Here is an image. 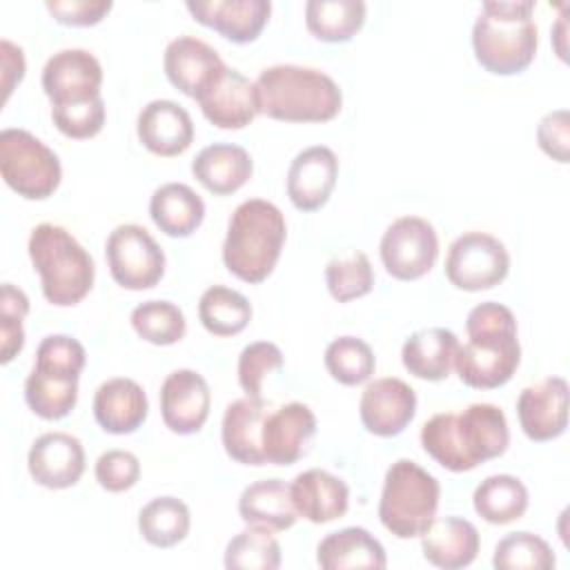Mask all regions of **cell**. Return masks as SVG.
Listing matches in <instances>:
<instances>
[{"instance_id": "1", "label": "cell", "mask_w": 570, "mask_h": 570, "mask_svg": "<svg viewBox=\"0 0 570 570\" xmlns=\"http://www.w3.org/2000/svg\"><path fill=\"white\" fill-rule=\"evenodd\" d=\"M510 430L501 407L472 403L463 412H441L421 428L423 450L450 472H470L508 450Z\"/></svg>"}, {"instance_id": "2", "label": "cell", "mask_w": 570, "mask_h": 570, "mask_svg": "<svg viewBox=\"0 0 570 570\" xmlns=\"http://www.w3.org/2000/svg\"><path fill=\"white\" fill-rule=\"evenodd\" d=\"M468 343L459 345L454 370L474 390L505 385L521 363L517 318L510 307L485 301L470 309L465 318Z\"/></svg>"}, {"instance_id": "3", "label": "cell", "mask_w": 570, "mask_h": 570, "mask_svg": "<svg viewBox=\"0 0 570 570\" xmlns=\"http://www.w3.org/2000/svg\"><path fill=\"white\" fill-rule=\"evenodd\" d=\"M258 111L283 122H327L343 107L341 87L314 67L272 65L256 82Z\"/></svg>"}, {"instance_id": "4", "label": "cell", "mask_w": 570, "mask_h": 570, "mask_svg": "<svg viewBox=\"0 0 570 570\" xmlns=\"http://www.w3.org/2000/svg\"><path fill=\"white\" fill-rule=\"evenodd\" d=\"M532 0H485L472 27L476 62L497 76L521 73L539 47Z\"/></svg>"}, {"instance_id": "5", "label": "cell", "mask_w": 570, "mask_h": 570, "mask_svg": "<svg viewBox=\"0 0 570 570\" xmlns=\"http://www.w3.org/2000/svg\"><path fill=\"white\" fill-rule=\"evenodd\" d=\"M285 236V216L274 203L263 198L243 200L227 223L223 263L236 278L261 283L274 272Z\"/></svg>"}, {"instance_id": "6", "label": "cell", "mask_w": 570, "mask_h": 570, "mask_svg": "<svg viewBox=\"0 0 570 570\" xmlns=\"http://www.w3.org/2000/svg\"><path fill=\"white\" fill-rule=\"evenodd\" d=\"M29 258L40 274L42 296L58 307L78 305L94 287L96 265L76 236L53 223H40L29 234Z\"/></svg>"}, {"instance_id": "7", "label": "cell", "mask_w": 570, "mask_h": 570, "mask_svg": "<svg viewBox=\"0 0 570 570\" xmlns=\"http://www.w3.org/2000/svg\"><path fill=\"white\" fill-rule=\"evenodd\" d=\"M439 499V481L419 463L399 459L385 472L379 519L396 539H414L434 521Z\"/></svg>"}, {"instance_id": "8", "label": "cell", "mask_w": 570, "mask_h": 570, "mask_svg": "<svg viewBox=\"0 0 570 570\" xmlns=\"http://www.w3.org/2000/svg\"><path fill=\"white\" fill-rule=\"evenodd\" d=\"M0 174L27 200L49 198L62 178L58 154L27 129L0 131Z\"/></svg>"}, {"instance_id": "9", "label": "cell", "mask_w": 570, "mask_h": 570, "mask_svg": "<svg viewBox=\"0 0 570 570\" xmlns=\"http://www.w3.org/2000/svg\"><path fill=\"white\" fill-rule=\"evenodd\" d=\"M105 256L111 278L125 289L156 287L165 274L163 247L136 223H122L109 232Z\"/></svg>"}, {"instance_id": "10", "label": "cell", "mask_w": 570, "mask_h": 570, "mask_svg": "<svg viewBox=\"0 0 570 570\" xmlns=\"http://www.w3.org/2000/svg\"><path fill=\"white\" fill-rule=\"evenodd\" d=\"M508 272L510 254L505 245L492 234L465 232L448 247L445 276L456 289H492L505 281Z\"/></svg>"}, {"instance_id": "11", "label": "cell", "mask_w": 570, "mask_h": 570, "mask_svg": "<svg viewBox=\"0 0 570 570\" xmlns=\"http://www.w3.org/2000/svg\"><path fill=\"white\" fill-rule=\"evenodd\" d=\"M381 261L385 272L399 281L425 276L439 256V236L430 220L421 216H401L383 232Z\"/></svg>"}, {"instance_id": "12", "label": "cell", "mask_w": 570, "mask_h": 570, "mask_svg": "<svg viewBox=\"0 0 570 570\" xmlns=\"http://www.w3.org/2000/svg\"><path fill=\"white\" fill-rule=\"evenodd\" d=\"M102 67L87 49H60L42 67V89L51 107H69L100 98Z\"/></svg>"}, {"instance_id": "13", "label": "cell", "mask_w": 570, "mask_h": 570, "mask_svg": "<svg viewBox=\"0 0 570 570\" xmlns=\"http://www.w3.org/2000/svg\"><path fill=\"white\" fill-rule=\"evenodd\" d=\"M358 414L363 428L374 436L401 434L416 414V392L396 376H383L361 394Z\"/></svg>"}, {"instance_id": "14", "label": "cell", "mask_w": 570, "mask_h": 570, "mask_svg": "<svg viewBox=\"0 0 570 570\" xmlns=\"http://www.w3.org/2000/svg\"><path fill=\"white\" fill-rule=\"evenodd\" d=\"M212 407V392L196 370H174L160 385V414L174 434H196Z\"/></svg>"}, {"instance_id": "15", "label": "cell", "mask_w": 570, "mask_h": 570, "mask_svg": "<svg viewBox=\"0 0 570 570\" xmlns=\"http://www.w3.org/2000/svg\"><path fill=\"white\" fill-rule=\"evenodd\" d=\"M517 416L523 434L532 441H552L568 428V381L548 376L521 390Z\"/></svg>"}, {"instance_id": "16", "label": "cell", "mask_w": 570, "mask_h": 570, "mask_svg": "<svg viewBox=\"0 0 570 570\" xmlns=\"http://www.w3.org/2000/svg\"><path fill=\"white\" fill-rule=\"evenodd\" d=\"M31 479L49 490H65L80 481L85 472V450L80 439L67 432L40 434L27 454Z\"/></svg>"}, {"instance_id": "17", "label": "cell", "mask_w": 570, "mask_h": 570, "mask_svg": "<svg viewBox=\"0 0 570 570\" xmlns=\"http://www.w3.org/2000/svg\"><path fill=\"white\" fill-rule=\"evenodd\" d=\"M163 67L167 80L194 100L227 69L218 51L194 36L174 38L165 49Z\"/></svg>"}, {"instance_id": "18", "label": "cell", "mask_w": 570, "mask_h": 570, "mask_svg": "<svg viewBox=\"0 0 570 570\" xmlns=\"http://www.w3.org/2000/svg\"><path fill=\"white\" fill-rule=\"evenodd\" d=\"M185 7L196 22L236 45L254 42L272 13L269 0H187Z\"/></svg>"}, {"instance_id": "19", "label": "cell", "mask_w": 570, "mask_h": 570, "mask_svg": "<svg viewBox=\"0 0 570 570\" xmlns=\"http://www.w3.org/2000/svg\"><path fill=\"white\" fill-rule=\"evenodd\" d=\"M314 434H316V416L301 401H289L267 412L263 423V434H261L265 461L272 465L296 463L303 456L305 445Z\"/></svg>"}, {"instance_id": "20", "label": "cell", "mask_w": 570, "mask_h": 570, "mask_svg": "<svg viewBox=\"0 0 570 570\" xmlns=\"http://www.w3.org/2000/svg\"><path fill=\"white\" fill-rule=\"evenodd\" d=\"M338 178V158L325 145L298 151L287 169V196L301 212H316L327 200Z\"/></svg>"}, {"instance_id": "21", "label": "cell", "mask_w": 570, "mask_h": 570, "mask_svg": "<svg viewBox=\"0 0 570 570\" xmlns=\"http://www.w3.org/2000/svg\"><path fill=\"white\" fill-rule=\"evenodd\" d=\"M196 102L203 116L218 129H243L261 114L254 82L232 67H227Z\"/></svg>"}, {"instance_id": "22", "label": "cell", "mask_w": 570, "mask_h": 570, "mask_svg": "<svg viewBox=\"0 0 570 570\" xmlns=\"http://www.w3.org/2000/svg\"><path fill=\"white\" fill-rule=\"evenodd\" d=\"M136 134L147 151L169 158L187 151L194 142V120L183 105L158 98L140 109Z\"/></svg>"}, {"instance_id": "23", "label": "cell", "mask_w": 570, "mask_h": 570, "mask_svg": "<svg viewBox=\"0 0 570 570\" xmlns=\"http://www.w3.org/2000/svg\"><path fill=\"white\" fill-rule=\"evenodd\" d=\"M269 412V403L263 396H243L225 407L220 439L229 459L243 465H265L261 445L263 423Z\"/></svg>"}, {"instance_id": "24", "label": "cell", "mask_w": 570, "mask_h": 570, "mask_svg": "<svg viewBox=\"0 0 570 570\" xmlns=\"http://www.w3.org/2000/svg\"><path fill=\"white\" fill-rule=\"evenodd\" d=\"M289 492L298 517L307 519L309 523H330L334 519H341L350 508L347 483L341 476L321 468L296 474Z\"/></svg>"}, {"instance_id": "25", "label": "cell", "mask_w": 570, "mask_h": 570, "mask_svg": "<svg viewBox=\"0 0 570 570\" xmlns=\"http://www.w3.org/2000/svg\"><path fill=\"white\" fill-rule=\"evenodd\" d=\"M147 394L140 383L116 376L98 385L94 394V416L109 434H131L147 419Z\"/></svg>"}, {"instance_id": "26", "label": "cell", "mask_w": 570, "mask_h": 570, "mask_svg": "<svg viewBox=\"0 0 570 570\" xmlns=\"http://www.w3.org/2000/svg\"><path fill=\"white\" fill-rule=\"evenodd\" d=\"M479 548V530L463 517H434V521L421 534V550L425 561L443 570H459L470 566L476 559Z\"/></svg>"}, {"instance_id": "27", "label": "cell", "mask_w": 570, "mask_h": 570, "mask_svg": "<svg viewBox=\"0 0 570 570\" xmlns=\"http://www.w3.org/2000/svg\"><path fill=\"white\" fill-rule=\"evenodd\" d=\"M194 178L216 196L238 191L254 174L249 151L232 142H214L203 147L191 160Z\"/></svg>"}, {"instance_id": "28", "label": "cell", "mask_w": 570, "mask_h": 570, "mask_svg": "<svg viewBox=\"0 0 570 570\" xmlns=\"http://www.w3.org/2000/svg\"><path fill=\"white\" fill-rule=\"evenodd\" d=\"M316 563L323 570H383L387 566V557L383 543L372 532L358 525H350L321 539L316 546Z\"/></svg>"}, {"instance_id": "29", "label": "cell", "mask_w": 570, "mask_h": 570, "mask_svg": "<svg viewBox=\"0 0 570 570\" xmlns=\"http://www.w3.org/2000/svg\"><path fill=\"white\" fill-rule=\"evenodd\" d=\"M459 338L445 327H423L410 334L401 347L403 367L423 381H443L454 367Z\"/></svg>"}, {"instance_id": "30", "label": "cell", "mask_w": 570, "mask_h": 570, "mask_svg": "<svg viewBox=\"0 0 570 570\" xmlns=\"http://www.w3.org/2000/svg\"><path fill=\"white\" fill-rule=\"evenodd\" d=\"M238 514L247 525H265L272 532L289 530L298 519L289 485L283 479L249 483L238 497Z\"/></svg>"}, {"instance_id": "31", "label": "cell", "mask_w": 570, "mask_h": 570, "mask_svg": "<svg viewBox=\"0 0 570 570\" xmlns=\"http://www.w3.org/2000/svg\"><path fill=\"white\" fill-rule=\"evenodd\" d=\"M149 216L167 236L187 238L200 227L205 218V203L189 185L167 183L151 194Z\"/></svg>"}, {"instance_id": "32", "label": "cell", "mask_w": 570, "mask_h": 570, "mask_svg": "<svg viewBox=\"0 0 570 570\" xmlns=\"http://www.w3.org/2000/svg\"><path fill=\"white\" fill-rule=\"evenodd\" d=\"M528 503V488L512 474H492L483 479L472 494L474 512L492 525H505L521 519Z\"/></svg>"}, {"instance_id": "33", "label": "cell", "mask_w": 570, "mask_h": 570, "mask_svg": "<svg viewBox=\"0 0 570 570\" xmlns=\"http://www.w3.org/2000/svg\"><path fill=\"white\" fill-rule=\"evenodd\" d=\"M363 0H309L305 4V24L316 40L347 42L365 22Z\"/></svg>"}, {"instance_id": "34", "label": "cell", "mask_w": 570, "mask_h": 570, "mask_svg": "<svg viewBox=\"0 0 570 570\" xmlns=\"http://www.w3.org/2000/svg\"><path fill=\"white\" fill-rule=\"evenodd\" d=\"M24 401L36 416L58 421L76 407L78 376L31 367L24 381Z\"/></svg>"}, {"instance_id": "35", "label": "cell", "mask_w": 570, "mask_h": 570, "mask_svg": "<svg viewBox=\"0 0 570 570\" xmlns=\"http://www.w3.org/2000/svg\"><path fill=\"white\" fill-rule=\"evenodd\" d=\"M191 528V514L178 497H156L138 512L140 537L156 548L178 546Z\"/></svg>"}, {"instance_id": "36", "label": "cell", "mask_w": 570, "mask_h": 570, "mask_svg": "<svg viewBox=\"0 0 570 570\" xmlns=\"http://www.w3.org/2000/svg\"><path fill=\"white\" fill-rule=\"evenodd\" d=\"M198 318L214 336H234L252 321V305L247 296L225 285H212L200 294Z\"/></svg>"}, {"instance_id": "37", "label": "cell", "mask_w": 570, "mask_h": 570, "mask_svg": "<svg viewBox=\"0 0 570 570\" xmlns=\"http://www.w3.org/2000/svg\"><path fill=\"white\" fill-rule=\"evenodd\" d=\"M278 566L281 543L265 525H247L225 548V568L229 570H276Z\"/></svg>"}, {"instance_id": "38", "label": "cell", "mask_w": 570, "mask_h": 570, "mask_svg": "<svg viewBox=\"0 0 570 570\" xmlns=\"http://www.w3.org/2000/svg\"><path fill=\"white\" fill-rule=\"evenodd\" d=\"M134 332L151 345H174L187 332L185 314L169 301H145L131 309Z\"/></svg>"}, {"instance_id": "39", "label": "cell", "mask_w": 570, "mask_h": 570, "mask_svg": "<svg viewBox=\"0 0 570 570\" xmlns=\"http://www.w3.org/2000/svg\"><path fill=\"white\" fill-rule=\"evenodd\" d=\"M325 370L341 385H361L376 370L372 347L358 336H338L325 347Z\"/></svg>"}, {"instance_id": "40", "label": "cell", "mask_w": 570, "mask_h": 570, "mask_svg": "<svg viewBox=\"0 0 570 570\" xmlns=\"http://www.w3.org/2000/svg\"><path fill=\"white\" fill-rule=\"evenodd\" d=\"M497 570H552L557 557L546 539L534 532H510L497 546L492 554Z\"/></svg>"}, {"instance_id": "41", "label": "cell", "mask_w": 570, "mask_h": 570, "mask_svg": "<svg viewBox=\"0 0 570 570\" xmlns=\"http://www.w3.org/2000/svg\"><path fill=\"white\" fill-rule=\"evenodd\" d=\"M325 283L334 301L350 303L372 292L374 269L365 252L354 249L345 258H332L325 267Z\"/></svg>"}, {"instance_id": "42", "label": "cell", "mask_w": 570, "mask_h": 570, "mask_svg": "<svg viewBox=\"0 0 570 570\" xmlns=\"http://www.w3.org/2000/svg\"><path fill=\"white\" fill-rule=\"evenodd\" d=\"M29 312L27 294L11 285L2 283L0 287V363L7 365L24 347L22 321Z\"/></svg>"}, {"instance_id": "43", "label": "cell", "mask_w": 570, "mask_h": 570, "mask_svg": "<svg viewBox=\"0 0 570 570\" xmlns=\"http://www.w3.org/2000/svg\"><path fill=\"white\" fill-rule=\"evenodd\" d=\"M283 367V352L269 341H256L238 354V383L245 396H263V379Z\"/></svg>"}, {"instance_id": "44", "label": "cell", "mask_w": 570, "mask_h": 570, "mask_svg": "<svg viewBox=\"0 0 570 570\" xmlns=\"http://www.w3.org/2000/svg\"><path fill=\"white\" fill-rule=\"evenodd\" d=\"M85 363H87V352L78 338L67 334H49L40 341L36 350L33 367L45 372L80 376Z\"/></svg>"}, {"instance_id": "45", "label": "cell", "mask_w": 570, "mask_h": 570, "mask_svg": "<svg viewBox=\"0 0 570 570\" xmlns=\"http://www.w3.org/2000/svg\"><path fill=\"white\" fill-rule=\"evenodd\" d=\"M51 120L60 134L67 138L85 140L100 134L105 125V100L102 96L91 102L69 105V107H51Z\"/></svg>"}, {"instance_id": "46", "label": "cell", "mask_w": 570, "mask_h": 570, "mask_svg": "<svg viewBox=\"0 0 570 570\" xmlns=\"http://www.w3.org/2000/svg\"><path fill=\"white\" fill-rule=\"evenodd\" d=\"M96 481L107 492H125L140 479V461L129 450H107L94 468Z\"/></svg>"}, {"instance_id": "47", "label": "cell", "mask_w": 570, "mask_h": 570, "mask_svg": "<svg viewBox=\"0 0 570 570\" xmlns=\"http://www.w3.org/2000/svg\"><path fill=\"white\" fill-rule=\"evenodd\" d=\"M537 142L546 156L566 165L570 158V116L568 109H554L539 120Z\"/></svg>"}, {"instance_id": "48", "label": "cell", "mask_w": 570, "mask_h": 570, "mask_svg": "<svg viewBox=\"0 0 570 570\" xmlns=\"http://www.w3.org/2000/svg\"><path fill=\"white\" fill-rule=\"evenodd\" d=\"M47 11L69 27H91L98 24L114 7L111 0H47Z\"/></svg>"}, {"instance_id": "49", "label": "cell", "mask_w": 570, "mask_h": 570, "mask_svg": "<svg viewBox=\"0 0 570 570\" xmlns=\"http://www.w3.org/2000/svg\"><path fill=\"white\" fill-rule=\"evenodd\" d=\"M0 60H2V105L9 100L11 91L16 85H20V80L24 78V51L22 47L13 45L11 40L2 38L0 40Z\"/></svg>"}]
</instances>
